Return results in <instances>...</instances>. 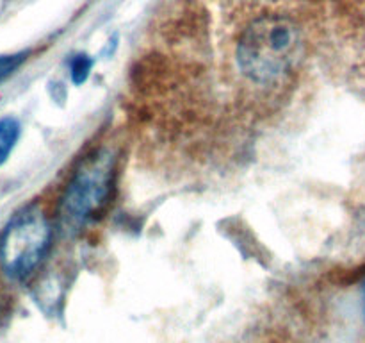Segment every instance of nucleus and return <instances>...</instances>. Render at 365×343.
Masks as SVG:
<instances>
[{
  "label": "nucleus",
  "instance_id": "4",
  "mask_svg": "<svg viewBox=\"0 0 365 343\" xmlns=\"http://www.w3.org/2000/svg\"><path fill=\"white\" fill-rule=\"evenodd\" d=\"M18 138H20V124H18L16 118H2L0 120V166L6 163L9 154L13 152Z\"/></svg>",
  "mask_w": 365,
  "mask_h": 343
},
{
  "label": "nucleus",
  "instance_id": "6",
  "mask_svg": "<svg viewBox=\"0 0 365 343\" xmlns=\"http://www.w3.org/2000/svg\"><path fill=\"white\" fill-rule=\"evenodd\" d=\"M24 61V56L18 54V56H0V81L7 77V75L13 74L20 63Z\"/></svg>",
  "mask_w": 365,
  "mask_h": 343
},
{
  "label": "nucleus",
  "instance_id": "7",
  "mask_svg": "<svg viewBox=\"0 0 365 343\" xmlns=\"http://www.w3.org/2000/svg\"><path fill=\"white\" fill-rule=\"evenodd\" d=\"M362 306H364V318H365V279L362 282Z\"/></svg>",
  "mask_w": 365,
  "mask_h": 343
},
{
  "label": "nucleus",
  "instance_id": "2",
  "mask_svg": "<svg viewBox=\"0 0 365 343\" xmlns=\"http://www.w3.org/2000/svg\"><path fill=\"white\" fill-rule=\"evenodd\" d=\"M116 159L110 150H98L78 166L59 204V225L77 234L106 211L114 186Z\"/></svg>",
  "mask_w": 365,
  "mask_h": 343
},
{
  "label": "nucleus",
  "instance_id": "3",
  "mask_svg": "<svg viewBox=\"0 0 365 343\" xmlns=\"http://www.w3.org/2000/svg\"><path fill=\"white\" fill-rule=\"evenodd\" d=\"M52 227L38 207L14 214L0 236V268L13 281H27L48 252Z\"/></svg>",
  "mask_w": 365,
  "mask_h": 343
},
{
  "label": "nucleus",
  "instance_id": "1",
  "mask_svg": "<svg viewBox=\"0 0 365 343\" xmlns=\"http://www.w3.org/2000/svg\"><path fill=\"white\" fill-rule=\"evenodd\" d=\"M302 57V29L289 14H259L242 29L235 43L237 71L257 88H278L287 82Z\"/></svg>",
  "mask_w": 365,
  "mask_h": 343
},
{
  "label": "nucleus",
  "instance_id": "5",
  "mask_svg": "<svg viewBox=\"0 0 365 343\" xmlns=\"http://www.w3.org/2000/svg\"><path fill=\"white\" fill-rule=\"evenodd\" d=\"M91 64L93 61L88 56H77L71 61V77H73V81L77 84L86 81V77L89 75V70H91Z\"/></svg>",
  "mask_w": 365,
  "mask_h": 343
}]
</instances>
